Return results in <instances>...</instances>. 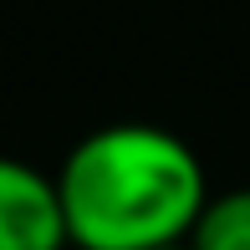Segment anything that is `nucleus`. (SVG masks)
Segmentation results:
<instances>
[{
    "label": "nucleus",
    "mask_w": 250,
    "mask_h": 250,
    "mask_svg": "<svg viewBox=\"0 0 250 250\" xmlns=\"http://www.w3.org/2000/svg\"><path fill=\"white\" fill-rule=\"evenodd\" d=\"M66 209L56 174L0 153V250H66Z\"/></svg>",
    "instance_id": "nucleus-2"
},
{
    "label": "nucleus",
    "mask_w": 250,
    "mask_h": 250,
    "mask_svg": "<svg viewBox=\"0 0 250 250\" xmlns=\"http://www.w3.org/2000/svg\"><path fill=\"white\" fill-rule=\"evenodd\" d=\"M194 250H250V189H225L209 194L199 209L194 230H189Z\"/></svg>",
    "instance_id": "nucleus-3"
},
{
    "label": "nucleus",
    "mask_w": 250,
    "mask_h": 250,
    "mask_svg": "<svg viewBox=\"0 0 250 250\" xmlns=\"http://www.w3.org/2000/svg\"><path fill=\"white\" fill-rule=\"evenodd\" d=\"M66 235L77 250H153L189 240L209 204V174L179 133L158 123H107L56 168Z\"/></svg>",
    "instance_id": "nucleus-1"
},
{
    "label": "nucleus",
    "mask_w": 250,
    "mask_h": 250,
    "mask_svg": "<svg viewBox=\"0 0 250 250\" xmlns=\"http://www.w3.org/2000/svg\"><path fill=\"white\" fill-rule=\"evenodd\" d=\"M153 250H194L189 240H168V245H153Z\"/></svg>",
    "instance_id": "nucleus-4"
}]
</instances>
